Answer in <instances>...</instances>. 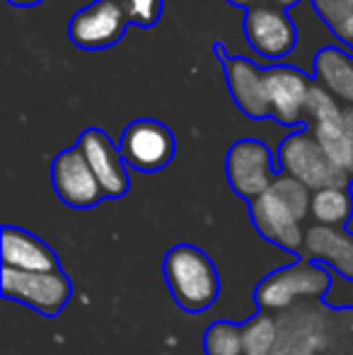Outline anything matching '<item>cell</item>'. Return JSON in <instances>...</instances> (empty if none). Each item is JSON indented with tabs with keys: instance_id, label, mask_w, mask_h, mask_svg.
I'll return each mask as SVG.
<instances>
[{
	"instance_id": "obj_1",
	"label": "cell",
	"mask_w": 353,
	"mask_h": 355,
	"mask_svg": "<svg viewBox=\"0 0 353 355\" xmlns=\"http://www.w3.org/2000/svg\"><path fill=\"white\" fill-rule=\"evenodd\" d=\"M312 193L298 179L278 174L266 193L250 203V215L257 232L266 242L298 254L305 247L302 220L310 215Z\"/></svg>"
},
{
	"instance_id": "obj_2",
	"label": "cell",
	"mask_w": 353,
	"mask_h": 355,
	"mask_svg": "<svg viewBox=\"0 0 353 355\" xmlns=\"http://www.w3.org/2000/svg\"><path fill=\"white\" fill-rule=\"evenodd\" d=\"M162 271H165L172 300L184 312H203L221 295V278H218L216 263L193 244L172 247L162 261Z\"/></svg>"
},
{
	"instance_id": "obj_3",
	"label": "cell",
	"mask_w": 353,
	"mask_h": 355,
	"mask_svg": "<svg viewBox=\"0 0 353 355\" xmlns=\"http://www.w3.org/2000/svg\"><path fill=\"white\" fill-rule=\"evenodd\" d=\"M332 288V271L312 259L283 266L257 285V304L261 312H283L305 300L325 297Z\"/></svg>"
},
{
	"instance_id": "obj_4",
	"label": "cell",
	"mask_w": 353,
	"mask_h": 355,
	"mask_svg": "<svg viewBox=\"0 0 353 355\" xmlns=\"http://www.w3.org/2000/svg\"><path fill=\"white\" fill-rule=\"evenodd\" d=\"M278 169L286 177L298 179L300 184H305L310 191H320V189H349L353 179L344 169H339L329 159V155L322 150V145L317 143L315 133L307 131H295L281 143L278 148Z\"/></svg>"
},
{
	"instance_id": "obj_5",
	"label": "cell",
	"mask_w": 353,
	"mask_h": 355,
	"mask_svg": "<svg viewBox=\"0 0 353 355\" xmlns=\"http://www.w3.org/2000/svg\"><path fill=\"white\" fill-rule=\"evenodd\" d=\"M0 285H3V295L8 300L27 304L44 317L61 314L73 295V285L61 268L46 273H27L3 266L0 268Z\"/></svg>"
},
{
	"instance_id": "obj_6",
	"label": "cell",
	"mask_w": 353,
	"mask_h": 355,
	"mask_svg": "<svg viewBox=\"0 0 353 355\" xmlns=\"http://www.w3.org/2000/svg\"><path fill=\"white\" fill-rule=\"evenodd\" d=\"M225 174L232 191L252 203L271 189L278 177V167L266 143L242 138L227 150Z\"/></svg>"
},
{
	"instance_id": "obj_7",
	"label": "cell",
	"mask_w": 353,
	"mask_h": 355,
	"mask_svg": "<svg viewBox=\"0 0 353 355\" xmlns=\"http://www.w3.org/2000/svg\"><path fill=\"white\" fill-rule=\"evenodd\" d=\"M119 150L128 167L138 172H160L175 157L177 141L165 123L155 119H138L126 126Z\"/></svg>"
},
{
	"instance_id": "obj_8",
	"label": "cell",
	"mask_w": 353,
	"mask_h": 355,
	"mask_svg": "<svg viewBox=\"0 0 353 355\" xmlns=\"http://www.w3.org/2000/svg\"><path fill=\"white\" fill-rule=\"evenodd\" d=\"M51 184L56 196L61 198L66 206L85 211L94 208L104 198V191L99 187V179L94 177L92 167L83 155V150L68 148L53 157L51 164Z\"/></svg>"
},
{
	"instance_id": "obj_9",
	"label": "cell",
	"mask_w": 353,
	"mask_h": 355,
	"mask_svg": "<svg viewBox=\"0 0 353 355\" xmlns=\"http://www.w3.org/2000/svg\"><path fill=\"white\" fill-rule=\"evenodd\" d=\"M245 34L250 46L268 61H281L295 49L298 29L286 10L276 5H255L247 10Z\"/></svg>"
},
{
	"instance_id": "obj_10",
	"label": "cell",
	"mask_w": 353,
	"mask_h": 355,
	"mask_svg": "<svg viewBox=\"0 0 353 355\" xmlns=\"http://www.w3.org/2000/svg\"><path fill=\"white\" fill-rule=\"evenodd\" d=\"M128 17L119 0H94L87 8L78 10L68 24L71 42L87 51L107 49L123 37Z\"/></svg>"
},
{
	"instance_id": "obj_11",
	"label": "cell",
	"mask_w": 353,
	"mask_h": 355,
	"mask_svg": "<svg viewBox=\"0 0 353 355\" xmlns=\"http://www.w3.org/2000/svg\"><path fill=\"white\" fill-rule=\"evenodd\" d=\"M78 148L83 150L85 159L92 167L94 177L99 179V187L104 191V198H121L128 191V172L126 162L121 157V150L117 148L109 136L99 128H87L78 141Z\"/></svg>"
},
{
	"instance_id": "obj_12",
	"label": "cell",
	"mask_w": 353,
	"mask_h": 355,
	"mask_svg": "<svg viewBox=\"0 0 353 355\" xmlns=\"http://www.w3.org/2000/svg\"><path fill=\"white\" fill-rule=\"evenodd\" d=\"M310 78L291 66H276L266 71V94L271 116L283 126H295L305 119V102L310 94Z\"/></svg>"
},
{
	"instance_id": "obj_13",
	"label": "cell",
	"mask_w": 353,
	"mask_h": 355,
	"mask_svg": "<svg viewBox=\"0 0 353 355\" xmlns=\"http://www.w3.org/2000/svg\"><path fill=\"white\" fill-rule=\"evenodd\" d=\"M225 80L235 104L252 119L271 116V104L266 94V71L240 56H223Z\"/></svg>"
},
{
	"instance_id": "obj_14",
	"label": "cell",
	"mask_w": 353,
	"mask_h": 355,
	"mask_svg": "<svg viewBox=\"0 0 353 355\" xmlns=\"http://www.w3.org/2000/svg\"><path fill=\"white\" fill-rule=\"evenodd\" d=\"M0 254H3V266L15 271L27 273H46L58 271V259L53 249L32 232L22 227L5 225L3 237H0Z\"/></svg>"
},
{
	"instance_id": "obj_15",
	"label": "cell",
	"mask_w": 353,
	"mask_h": 355,
	"mask_svg": "<svg viewBox=\"0 0 353 355\" xmlns=\"http://www.w3.org/2000/svg\"><path fill=\"white\" fill-rule=\"evenodd\" d=\"M305 247L310 252L312 261L332 263L334 271L353 281V234L339 232L336 227L315 225L307 230Z\"/></svg>"
},
{
	"instance_id": "obj_16",
	"label": "cell",
	"mask_w": 353,
	"mask_h": 355,
	"mask_svg": "<svg viewBox=\"0 0 353 355\" xmlns=\"http://www.w3.org/2000/svg\"><path fill=\"white\" fill-rule=\"evenodd\" d=\"M317 143L339 169L353 177V107H346L339 121L317 123L310 128Z\"/></svg>"
},
{
	"instance_id": "obj_17",
	"label": "cell",
	"mask_w": 353,
	"mask_h": 355,
	"mask_svg": "<svg viewBox=\"0 0 353 355\" xmlns=\"http://www.w3.org/2000/svg\"><path fill=\"white\" fill-rule=\"evenodd\" d=\"M315 75L336 99L353 104V61L349 53L336 46L322 49L315 56Z\"/></svg>"
},
{
	"instance_id": "obj_18",
	"label": "cell",
	"mask_w": 353,
	"mask_h": 355,
	"mask_svg": "<svg viewBox=\"0 0 353 355\" xmlns=\"http://www.w3.org/2000/svg\"><path fill=\"white\" fill-rule=\"evenodd\" d=\"M310 215L317 225L325 227H344L351 225L353 218V191L349 189H320L312 191V206Z\"/></svg>"
},
{
	"instance_id": "obj_19",
	"label": "cell",
	"mask_w": 353,
	"mask_h": 355,
	"mask_svg": "<svg viewBox=\"0 0 353 355\" xmlns=\"http://www.w3.org/2000/svg\"><path fill=\"white\" fill-rule=\"evenodd\" d=\"M245 355H273L278 346V319L268 312H259L242 324Z\"/></svg>"
},
{
	"instance_id": "obj_20",
	"label": "cell",
	"mask_w": 353,
	"mask_h": 355,
	"mask_svg": "<svg viewBox=\"0 0 353 355\" xmlns=\"http://www.w3.org/2000/svg\"><path fill=\"white\" fill-rule=\"evenodd\" d=\"M203 353L206 355H245L242 327L232 322H213L203 334Z\"/></svg>"
},
{
	"instance_id": "obj_21",
	"label": "cell",
	"mask_w": 353,
	"mask_h": 355,
	"mask_svg": "<svg viewBox=\"0 0 353 355\" xmlns=\"http://www.w3.org/2000/svg\"><path fill=\"white\" fill-rule=\"evenodd\" d=\"M344 109L339 107L336 97L329 92L327 87L322 85L312 83L310 94H307V102H305V119L317 126V123H327V121H339Z\"/></svg>"
},
{
	"instance_id": "obj_22",
	"label": "cell",
	"mask_w": 353,
	"mask_h": 355,
	"mask_svg": "<svg viewBox=\"0 0 353 355\" xmlns=\"http://www.w3.org/2000/svg\"><path fill=\"white\" fill-rule=\"evenodd\" d=\"M128 22L138 27H153L162 15V0H119Z\"/></svg>"
},
{
	"instance_id": "obj_23",
	"label": "cell",
	"mask_w": 353,
	"mask_h": 355,
	"mask_svg": "<svg viewBox=\"0 0 353 355\" xmlns=\"http://www.w3.org/2000/svg\"><path fill=\"white\" fill-rule=\"evenodd\" d=\"M317 15L334 29V34L341 32L346 19L353 15V0H312Z\"/></svg>"
},
{
	"instance_id": "obj_24",
	"label": "cell",
	"mask_w": 353,
	"mask_h": 355,
	"mask_svg": "<svg viewBox=\"0 0 353 355\" xmlns=\"http://www.w3.org/2000/svg\"><path fill=\"white\" fill-rule=\"evenodd\" d=\"M336 37H341V39H344V42L353 49V15H351L349 19H346V24L341 27V32L336 34Z\"/></svg>"
},
{
	"instance_id": "obj_25",
	"label": "cell",
	"mask_w": 353,
	"mask_h": 355,
	"mask_svg": "<svg viewBox=\"0 0 353 355\" xmlns=\"http://www.w3.org/2000/svg\"><path fill=\"white\" fill-rule=\"evenodd\" d=\"M10 5H15V8H32V5H39L42 0H8Z\"/></svg>"
},
{
	"instance_id": "obj_26",
	"label": "cell",
	"mask_w": 353,
	"mask_h": 355,
	"mask_svg": "<svg viewBox=\"0 0 353 355\" xmlns=\"http://www.w3.org/2000/svg\"><path fill=\"white\" fill-rule=\"evenodd\" d=\"M300 0H271V5H276V8L286 10V8H293V5H298Z\"/></svg>"
},
{
	"instance_id": "obj_27",
	"label": "cell",
	"mask_w": 353,
	"mask_h": 355,
	"mask_svg": "<svg viewBox=\"0 0 353 355\" xmlns=\"http://www.w3.org/2000/svg\"><path fill=\"white\" fill-rule=\"evenodd\" d=\"M227 3H232V5H240V8H255V3H257V0H227Z\"/></svg>"
}]
</instances>
